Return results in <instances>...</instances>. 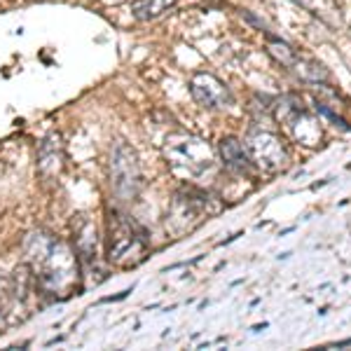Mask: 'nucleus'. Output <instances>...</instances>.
<instances>
[{"instance_id":"nucleus-1","label":"nucleus","mask_w":351,"mask_h":351,"mask_svg":"<svg viewBox=\"0 0 351 351\" xmlns=\"http://www.w3.org/2000/svg\"><path fill=\"white\" fill-rule=\"evenodd\" d=\"M26 253L36 271V286L52 295H71L80 281V258L75 248L56 239L52 234H31L26 241Z\"/></svg>"},{"instance_id":"nucleus-2","label":"nucleus","mask_w":351,"mask_h":351,"mask_svg":"<svg viewBox=\"0 0 351 351\" xmlns=\"http://www.w3.org/2000/svg\"><path fill=\"white\" fill-rule=\"evenodd\" d=\"M106 253L108 263L122 269L138 267L148 258V241L129 223L122 213H110L108 216V241H106Z\"/></svg>"},{"instance_id":"nucleus-3","label":"nucleus","mask_w":351,"mask_h":351,"mask_svg":"<svg viewBox=\"0 0 351 351\" xmlns=\"http://www.w3.org/2000/svg\"><path fill=\"white\" fill-rule=\"evenodd\" d=\"M143 185L141 162L136 150L129 143H120L110 152V188L120 202H134Z\"/></svg>"},{"instance_id":"nucleus-4","label":"nucleus","mask_w":351,"mask_h":351,"mask_svg":"<svg viewBox=\"0 0 351 351\" xmlns=\"http://www.w3.org/2000/svg\"><path fill=\"white\" fill-rule=\"evenodd\" d=\"M164 160L173 171L199 176L211 167V152H208L204 141L190 134H178L169 136L167 143H164Z\"/></svg>"},{"instance_id":"nucleus-5","label":"nucleus","mask_w":351,"mask_h":351,"mask_svg":"<svg viewBox=\"0 0 351 351\" xmlns=\"http://www.w3.org/2000/svg\"><path fill=\"white\" fill-rule=\"evenodd\" d=\"M246 152L256 167L269 173L284 171L288 162H291V152H288L284 138L274 132H265V129H251L248 132Z\"/></svg>"},{"instance_id":"nucleus-6","label":"nucleus","mask_w":351,"mask_h":351,"mask_svg":"<svg viewBox=\"0 0 351 351\" xmlns=\"http://www.w3.org/2000/svg\"><path fill=\"white\" fill-rule=\"evenodd\" d=\"M190 94L206 110H225L234 104L228 84L211 73H195L190 77Z\"/></svg>"},{"instance_id":"nucleus-7","label":"nucleus","mask_w":351,"mask_h":351,"mask_svg":"<svg viewBox=\"0 0 351 351\" xmlns=\"http://www.w3.org/2000/svg\"><path fill=\"white\" fill-rule=\"evenodd\" d=\"M218 155H220V162H223V167L228 169V171L239 173V176L251 173L253 162L246 152V145H243L237 136H223V138H220Z\"/></svg>"},{"instance_id":"nucleus-8","label":"nucleus","mask_w":351,"mask_h":351,"mask_svg":"<svg viewBox=\"0 0 351 351\" xmlns=\"http://www.w3.org/2000/svg\"><path fill=\"white\" fill-rule=\"evenodd\" d=\"M64 136L59 132H52L43 138L40 148H38V169H40L43 176H54L61 171L64 167Z\"/></svg>"},{"instance_id":"nucleus-9","label":"nucleus","mask_w":351,"mask_h":351,"mask_svg":"<svg viewBox=\"0 0 351 351\" xmlns=\"http://www.w3.org/2000/svg\"><path fill=\"white\" fill-rule=\"evenodd\" d=\"M96 225L92 223V220L82 218L80 225L75 228V253L77 258L84 260V263H92V260H96Z\"/></svg>"},{"instance_id":"nucleus-10","label":"nucleus","mask_w":351,"mask_h":351,"mask_svg":"<svg viewBox=\"0 0 351 351\" xmlns=\"http://www.w3.org/2000/svg\"><path fill=\"white\" fill-rule=\"evenodd\" d=\"M33 286H36V271L28 263L16 265L12 276H10V293L16 302H26L28 295L33 293Z\"/></svg>"},{"instance_id":"nucleus-11","label":"nucleus","mask_w":351,"mask_h":351,"mask_svg":"<svg viewBox=\"0 0 351 351\" xmlns=\"http://www.w3.org/2000/svg\"><path fill=\"white\" fill-rule=\"evenodd\" d=\"M291 71L295 73L302 82H311V84H324L330 80V73L324 64H319L316 59H309V56H300L293 61Z\"/></svg>"},{"instance_id":"nucleus-12","label":"nucleus","mask_w":351,"mask_h":351,"mask_svg":"<svg viewBox=\"0 0 351 351\" xmlns=\"http://www.w3.org/2000/svg\"><path fill=\"white\" fill-rule=\"evenodd\" d=\"M176 3L178 0H134L132 14L138 21H152V19H160L162 14H167Z\"/></svg>"},{"instance_id":"nucleus-13","label":"nucleus","mask_w":351,"mask_h":351,"mask_svg":"<svg viewBox=\"0 0 351 351\" xmlns=\"http://www.w3.org/2000/svg\"><path fill=\"white\" fill-rule=\"evenodd\" d=\"M300 8H304L307 12L321 16L326 24L335 26L339 21V10L335 5V0H295Z\"/></svg>"},{"instance_id":"nucleus-14","label":"nucleus","mask_w":351,"mask_h":351,"mask_svg":"<svg viewBox=\"0 0 351 351\" xmlns=\"http://www.w3.org/2000/svg\"><path fill=\"white\" fill-rule=\"evenodd\" d=\"M314 108H316V112H319V115H324V117H328L330 122H335V127H339L342 132H351V124H349L347 120H344V117H339L337 112L330 108V106H326V104H324V101L316 99V106H314Z\"/></svg>"},{"instance_id":"nucleus-15","label":"nucleus","mask_w":351,"mask_h":351,"mask_svg":"<svg viewBox=\"0 0 351 351\" xmlns=\"http://www.w3.org/2000/svg\"><path fill=\"white\" fill-rule=\"evenodd\" d=\"M12 298V293H10V279H5L3 271H0V309L5 307V302Z\"/></svg>"}]
</instances>
